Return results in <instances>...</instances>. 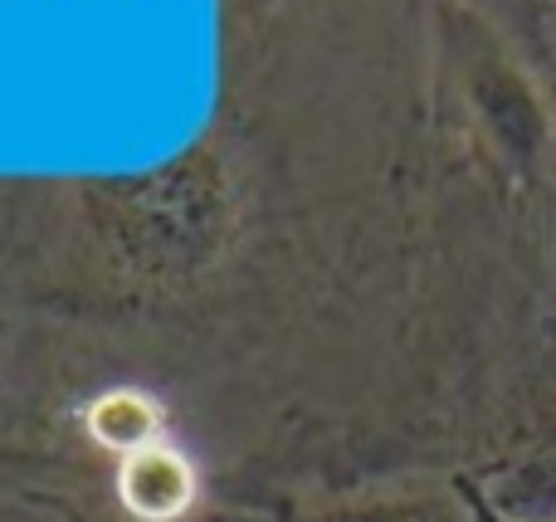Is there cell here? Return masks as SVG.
<instances>
[{
  "label": "cell",
  "instance_id": "1",
  "mask_svg": "<svg viewBox=\"0 0 556 522\" xmlns=\"http://www.w3.org/2000/svg\"><path fill=\"white\" fill-rule=\"evenodd\" d=\"M123 504L137 518H152V522L186 513V504H191V469H186V459L166 445H147L137 455H127Z\"/></svg>",
  "mask_w": 556,
  "mask_h": 522
},
{
  "label": "cell",
  "instance_id": "2",
  "mask_svg": "<svg viewBox=\"0 0 556 522\" xmlns=\"http://www.w3.org/2000/svg\"><path fill=\"white\" fill-rule=\"evenodd\" d=\"M493 504L513 522H556V455H542L532 464L513 469L493 484Z\"/></svg>",
  "mask_w": 556,
  "mask_h": 522
}]
</instances>
